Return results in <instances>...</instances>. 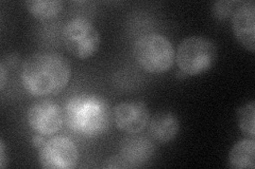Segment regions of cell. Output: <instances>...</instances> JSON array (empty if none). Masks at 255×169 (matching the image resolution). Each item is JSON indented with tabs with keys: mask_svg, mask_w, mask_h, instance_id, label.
<instances>
[{
	"mask_svg": "<svg viewBox=\"0 0 255 169\" xmlns=\"http://www.w3.org/2000/svg\"><path fill=\"white\" fill-rule=\"evenodd\" d=\"M238 116H239V128H241L242 132L246 135L249 136L250 139L255 138V131H254V119H255V106L254 102H250L247 104L243 108L238 109Z\"/></svg>",
	"mask_w": 255,
	"mask_h": 169,
	"instance_id": "5bb4252c",
	"label": "cell"
},
{
	"mask_svg": "<svg viewBox=\"0 0 255 169\" xmlns=\"http://www.w3.org/2000/svg\"><path fill=\"white\" fill-rule=\"evenodd\" d=\"M112 118L117 129L128 134H137L148 126L150 112L145 103L126 101L113 108Z\"/></svg>",
	"mask_w": 255,
	"mask_h": 169,
	"instance_id": "ba28073f",
	"label": "cell"
},
{
	"mask_svg": "<svg viewBox=\"0 0 255 169\" xmlns=\"http://www.w3.org/2000/svg\"><path fill=\"white\" fill-rule=\"evenodd\" d=\"M218 49L214 40L194 35L184 38L175 51V60L182 73L199 75L210 70L217 60Z\"/></svg>",
	"mask_w": 255,
	"mask_h": 169,
	"instance_id": "3957f363",
	"label": "cell"
},
{
	"mask_svg": "<svg viewBox=\"0 0 255 169\" xmlns=\"http://www.w3.org/2000/svg\"><path fill=\"white\" fill-rule=\"evenodd\" d=\"M148 129L151 138L154 141L167 144L177 138L180 131V120L173 112L161 110L150 117Z\"/></svg>",
	"mask_w": 255,
	"mask_h": 169,
	"instance_id": "8fae6325",
	"label": "cell"
},
{
	"mask_svg": "<svg viewBox=\"0 0 255 169\" xmlns=\"http://www.w3.org/2000/svg\"><path fill=\"white\" fill-rule=\"evenodd\" d=\"M38 150V162L43 168L70 169L78 164V148L73 141L65 136H55L46 141Z\"/></svg>",
	"mask_w": 255,
	"mask_h": 169,
	"instance_id": "8992f818",
	"label": "cell"
},
{
	"mask_svg": "<svg viewBox=\"0 0 255 169\" xmlns=\"http://www.w3.org/2000/svg\"><path fill=\"white\" fill-rule=\"evenodd\" d=\"M112 113L101 96L82 93L69 99L64 109V122L69 129L83 136H98L110 127Z\"/></svg>",
	"mask_w": 255,
	"mask_h": 169,
	"instance_id": "7a4b0ae2",
	"label": "cell"
},
{
	"mask_svg": "<svg viewBox=\"0 0 255 169\" xmlns=\"http://www.w3.org/2000/svg\"><path fill=\"white\" fill-rule=\"evenodd\" d=\"M5 82H6V71H5L4 65L1 63V65H0V89H1V91L4 89Z\"/></svg>",
	"mask_w": 255,
	"mask_h": 169,
	"instance_id": "ac0fdd59",
	"label": "cell"
},
{
	"mask_svg": "<svg viewBox=\"0 0 255 169\" xmlns=\"http://www.w3.org/2000/svg\"><path fill=\"white\" fill-rule=\"evenodd\" d=\"M232 29L238 43L245 49L255 51V2H242L232 15Z\"/></svg>",
	"mask_w": 255,
	"mask_h": 169,
	"instance_id": "9c48e42d",
	"label": "cell"
},
{
	"mask_svg": "<svg viewBox=\"0 0 255 169\" xmlns=\"http://www.w3.org/2000/svg\"><path fill=\"white\" fill-rule=\"evenodd\" d=\"M32 142H33L34 146H35L37 149H39V148H41V147L43 146L44 143H45L46 141L43 139L42 134H38V133H37V135H34V138L32 139Z\"/></svg>",
	"mask_w": 255,
	"mask_h": 169,
	"instance_id": "d6986e66",
	"label": "cell"
},
{
	"mask_svg": "<svg viewBox=\"0 0 255 169\" xmlns=\"http://www.w3.org/2000/svg\"><path fill=\"white\" fill-rule=\"evenodd\" d=\"M229 165L235 169L255 168L254 139H244L234 145L229 154Z\"/></svg>",
	"mask_w": 255,
	"mask_h": 169,
	"instance_id": "7c38bea8",
	"label": "cell"
},
{
	"mask_svg": "<svg viewBox=\"0 0 255 169\" xmlns=\"http://www.w3.org/2000/svg\"><path fill=\"white\" fill-rule=\"evenodd\" d=\"M106 168H130L121 155H116L107 160Z\"/></svg>",
	"mask_w": 255,
	"mask_h": 169,
	"instance_id": "2e32d148",
	"label": "cell"
},
{
	"mask_svg": "<svg viewBox=\"0 0 255 169\" xmlns=\"http://www.w3.org/2000/svg\"><path fill=\"white\" fill-rule=\"evenodd\" d=\"M28 11L38 19H50L63 10V2L60 0H30L26 2Z\"/></svg>",
	"mask_w": 255,
	"mask_h": 169,
	"instance_id": "4fadbf2b",
	"label": "cell"
},
{
	"mask_svg": "<svg viewBox=\"0 0 255 169\" xmlns=\"http://www.w3.org/2000/svg\"><path fill=\"white\" fill-rule=\"evenodd\" d=\"M30 127L42 135L57 133L64 123V110L53 101L44 100L31 105L27 112Z\"/></svg>",
	"mask_w": 255,
	"mask_h": 169,
	"instance_id": "52a82bcc",
	"label": "cell"
},
{
	"mask_svg": "<svg viewBox=\"0 0 255 169\" xmlns=\"http://www.w3.org/2000/svg\"><path fill=\"white\" fill-rule=\"evenodd\" d=\"M6 164V157H5V146L3 140L0 141V167L4 168Z\"/></svg>",
	"mask_w": 255,
	"mask_h": 169,
	"instance_id": "e0dca14e",
	"label": "cell"
},
{
	"mask_svg": "<svg viewBox=\"0 0 255 169\" xmlns=\"http://www.w3.org/2000/svg\"><path fill=\"white\" fill-rule=\"evenodd\" d=\"M62 38L66 50L80 59L92 57L100 46L97 28L85 18L78 17L69 20L63 29Z\"/></svg>",
	"mask_w": 255,
	"mask_h": 169,
	"instance_id": "5b68a950",
	"label": "cell"
},
{
	"mask_svg": "<svg viewBox=\"0 0 255 169\" xmlns=\"http://www.w3.org/2000/svg\"><path fill=\"white\" fill-rule=\"evenodd\" d=\"M134 58L150 73H164L174 62L175 51L166 36L150 33L140 36L133 46Z\"/></svg>",
	"mask_w": 255,
	"mask_h": 169,
	"instance_id": "277c9868",
	"label": "cell"
},
{
	"mask_svg": "<svg viewBox=\"0 0 255 169\" xmlns=\"http://www.w3.org/2000/svg\"><path fill=\"white\" fill-rule=\"evenodd\" d=\"M70 76V62L62 54L55 52L31 54L21 66L20 78L23 88L36 98L62 91L67 86Z\"/></svg>",
	"mask_w": 255,
	"mask_h": 169,
	"instance_id": "6da1fadb",
	"label": "cell"
},
{
	"mask_svg": "<svg viewBox=\"0 0 255 169\" xmlns=\"http://www.w3.org/2000/svg\"><path fill=\"white\" fill-rule=\"evenodd\" d=\"M242 2L237 1H225V0H220L216 1L213 4L212 13L215 17L218 19H227L230 16H232L234 11L237 9V6Z\"/></svg>",
	"mask_w": 255,
	"mask_h": 169,
	"instance_id": "9a60e30c",
	"label": "cell"
},
{
	"mask_svg": "<svg viewBox=\"0 0 255 169\" xmlns=\"http://www.w3.org/2000/svg\"><path fill=\"white\" fill-rule=\"evenodd\" d=\"M154 144L146 136L131 134L122 142L121 155L130 168L145 165L154 154Z\"/></svg>",
	"mask_w": 255,
	"mask_h": 169,
	"instance_id": "30bf717a",
	"label": "cell"
}]
</instances>
